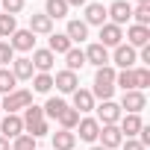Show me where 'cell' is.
I'll use <instances>...</instances> for the list:
<instances>
[{"instance_id": "32", "label": "cell", "mask_w": 150, "mask_h": 150, "mask_svg": "<svg viewBox=\"0 0 150 150\" xmlns=\"http://www.w3.org/2000/svg\"><path fill=\"white\" fill-rule=\"evenodd\" d=\"M50 88H53V77H50V74H35V77H33V91L47 94Z\"/></svg>"}, {"instance_id": "12", "label": "cell", "mask_w": 150, "mask_h": 150, "mask_svg": "<svg viewBox=\"0 0 150 150\" xmlns=\"http://www.w3.org/2000/svg\"><path fill=\"white\" fill-rule=\"evenodd\" d=\"M21 132H24V121H21L18 115H6V118H3V124H0V135L12 141V138H18Z\"/></svg>"}, {"instance_id": "34", "label": "cell", "mask_w": 150, "mask_h": 150, "mask_svg": "<svg viewBox=\"0 0 150 150\" xmlns=\"http://www.w3.org/2000/svg\"><path fill=\"white\" fill-rule=\"evenodd\" d=\"M132 74H135V88H138V91H144V88L150 86V68H144V65H141V68H132Z\"/></svg>"}, {"instance_id": "10", "label": "cell", "mask_w": 150, "mask_h": 150, "mask_svg": "<svg viewBox=\"0 0 150 150\" xmlns=\"http://www.w3.org/2000/svg\"><path fill=\"white\" fill-rule=\"evenodd\" d=\"M9 47H12V50H24V53H27V50H35V35H33L30 30H15Z\"/></svg>"}, {"instance_id": "38", "label": "cell", "mask_w": 150, "mask_h": 150, "mask_svg": "<svg viewBox=\"0 0 150 150\" xmlns=\"http://www.w3.org/2000/svg\"><path fill=\"white\" fill-rule=\"evenodd\" d=\"M15 59V50L9 47V41H0V65H9Z\"/></svg>"}, {"instance_id": "28", "label": "cell", "mask_w": 150, "mask_h": 150, "mask_svg": "<svg viewBox=\"0 0 150 150\" xmlns=\"http://www.w3.org/2000/svg\"><path fill=\"white\" fill-rule=\"evenodd\" d=\"M18 30V21L15 15H6V12H0V38H12V33Z\"/></svg>"}, {"instance_id": "2", "label": "cell", "mask_w": 150, "mask_h": 150, "mask_svg": "<svg viewBox=\"0 0 150 150\" xmlns=\"http://www.w3.org/2000/svg\"><path fill=\"white\" fill-rule=\"evenodd\" d=\"M30 103H33V91H27V88H15L12 94H6V97H3L0 109H6V115H15L18 109H27Z\"/></svg>"}, {"instance_id": "4", "label": "cell", "mask_w": 150, "mask_h": 150, "mask_svg": "<svg viewBox=\"0 0 150 150\" xmlns=\"http://www.w3.org/2000/svg\"><path fill=\"white\" fill-rule=\"evenodd\" d=\"M121 109H127L129 115H138L144 106H147V97H144V91H124V97H121V103H118Z\"/></svg>"}, {"instance_id": "18", "label": "cell", "mask_w": 150, "mask_h": 150, "mask_svg": "<svg viewBox=\"0 0 150 150\" xmlns=\"http://www.w3.org/2000/svg\"><path fill=\"white\" fill-rule=\"evenodd\" d=\"M144 127V121H141V115H127V118H121V135H127V138H135L138 135V129Z\"/></svg>"}, {"instance_id": "22", "label": "cell", "mask_w": 150, "mask_h": 150, "mask_svg": "<svg viewBox=\"0 0 150 150\" xmlns=\"http://www.w3.org/2000/svg\"><path fill=\"white\" fill-rule=\"evenodd\" d=\"M65 35L71 38V41H86L88 38V27H86V21H68V30H65Z\"/></svg>"}, {"instance_id": "30", "label": "cell", "mask_w": 150, "mask_h": 150, "mask_svg": "<svg viewBox=\"0 0 150 150\" xmlns=\"http://www.w3.org/2000/svg\"><path fill=\"white\" fill-rule=\"evenodd\" d=\"M41 109H44V115H47V118H59V115H62V109H68V103H65L62 97H50Z\"/></svg>"}, {"instance_id": "8", "label": "cell", "mask_w": 150, "mask_h": 150, "mask_svg": "<svg viewBox=\"0 0 150 150\" xmlns=\"http://www.w3.org/2000/svg\"><path fill=\"white\" fill-rule=\"evenodd\" d=\"M112 59H115V65H121V71H127V68H132V65L138 62V53H135V47H129V44H118Z\"/></svg>"}, {"instance_id": "33", "label": "cell", "mask_w": 150, "mask_h": 150, "mask_svg": "<svg viewBox=\"0 0 150 150\" xmlns=\"http://www.w3.org/2000/svg\"><path fill=\"white\" fill-rule=\"evenodd\" d=\"M132 18H135L138 27H147V24H150V3H138V6L132 9Z\"/></svg>"}, {"instance_id": "45", "label": "cell", "mask_w": 150, "mask_h": 150, "mask_svg": "<svg viewBox=\"0 0 150 150\" xmlns=\"http://www.w3.org/2000/svg\"><path fill=\"white\" fill-rule=\"evenodd\" d=\"M0 12H3V9H0Z\"/></svg>"}, {"instance_id": "37", "label": "cell", "mask_w": 150, "mask_h": 150, "mask_svg": "<svg viewBox=\"0 0 150 150\" xmlns=\"http://www.w3.org/2000/svg\"><path fill=\"white\" fill-rule=\"evenodd\" d=\"M50 132V124L47 121H38V124H33L30 129H27V135H33V138H41V135H47Z\"/></svg>"}, {"instance_id": "23", "label": "cell", "mask_w": 150, "mask_h": 150, "mask_svg": "<svg viewBox=\"0 0 150 150\" xmlns=\"http://www.w3.org/2000/svg\"><path fill=\"white\" fill-rule=\"evenodd\" d=\"M74 109H77V112H91V109H94L91 91H86V88H77V91H74Z\"/></svg>"}, {"instance_id": "6", "label": "cell", "mask_w": 150, "mask_h": 150, "mask_svg": "<svg viewBox=\"0 0 150 150\" xmlns=\"http://www.w3.org/2000/svg\"><path fill=\"white\" fill-rule=\"evenodd\" d=\"M97 138L103 141L100 147H106V150H112V147H121V141H124V135H121L118 124H103V127H100V132H97Z\"/></svg>"}, {"instance_id": "13", "label": "cell", "mask_w": 150, "mask_h": 150, "mask_svg": "<svg viewBox=\"0 0 150 150\" xmlns=\"http://www.w3.org/2000/svg\"><path fill=\"white\" fill-rule=\"evenodd\" d=\"M103 24H106V6L86 3V27H103Z\"/></svg>"}, {"instance_id": "5", "label": "cell", "mask_w": 150, "mask_h": 150, "mask_svg": "<svg viewBox=\"0 0 150 150\" xmlns=\"http://www.w3.org/2000/svg\"><path fill=\"white\" fill-rule=\"evenodd\" d=\"M118 121H121V106L115 100H103L97 106V124L103 127V124H118Z\"/></svg>"}, {"instance_id": "42", "label": "cell", "mask_w": 150, "mask_h": 150, "mask_svg": "<svg viewBox=\"0 0 150 150\" xmlns=\"http://www.w3.org/2000/svg\"><path fill=\"white\" fill-rule=\"evenodd\" d=\"M65 3H68V9H71V6H86L88 0H65Z\"/></svg>"}, {"instance_id": "11", "label": "cell", "mask_w": 150, "mask_h": 150, "mask_svg": "<svg viewBox=\"0 0 150 150\" xmlns=\"http://www.w3.org/2000/svg\"><path fill=\"white\" fill-rule=\"evenodd\" d=\"M83 53H86V62H88V65H94V68L109 65V50H106L103 44H88Z\"/></svg>"}, {"instance_id": "21", "label": "cell", "mask_w": 150, "mask_h": 150, "mask_svg": "<svg viewBox=\"0 0 150 150\" xmlns=\"http://www.w3.org/2000/svg\"><path fill=\"white\" fill-rule=\"evenodd\" d=\"M74 144H77V135H74L71 129L53 132V150H74Z\"/></svg>"}, {"instance_id": "43", "label": "cell", "mask_w": 150, "mask_h": 150, "mask_svg": "<svg viewBox=\"0 0 150 150\" xmlns=\"http://www.w3.org/2000/svg\"><path fill=\"white\" fill-rule=\"evenodd\" d=\"M91 150H106V147H100V144H94V147H91Z\"/></svg>"}, {"instance_id": "27", "label": "cell", "mask_w": 150, "mask_h": 150, "mask_svg": "<svg viewBox=\"0 0 150 150\" xmlns=\"http://www.w3.org/2000/svg\"><path fill=\"white\" fill-rule=\"evenodd\" d=\"M44 15H47L50 21H53V18H65V15H68V3H65V0H47Z\"/></svg>"}, {"instance_id": "9", "label": "cell", "mask_w": 150, "mask_h": 150, "mask_svg": "<svg viewBox=\"0 0 150 150\" xmlns=\"http://www.w3.org/2000/svg\"><path fill=\"white\" fill-rule=\"evenodd\" d=\"M121 38H124L121 27H115V24H103V27H100V41H97V44H103V47L109 50V47H118Z\"/></svg>"}, {"instance_id": "7", "label": "cell", "mask_w": 150, "mask_h": 150, "mask_svg": "<svg viewBox=\"0 0 150 150\" xmlns=\"http://www.w3.org/2000/svg\"><path fill=\"white\" fill-rule=\"evenodd\" d=\"M53 86L62 91V94H74L80 88V80H77V74L74 71H59L56 77H53Z\"/></svg>"}, {"instance_id": "24", "label": "cell", "mask_w": 150, "mask_h": 150, "mask_svg": "<svg viewBox=\"0 0 150 150\" xmlns=\"http://www.w3.org/2000/svg\"><path fill=\"white\" fill-rule=\"evenodd\" d=\"M21 121H24V129H30L33 124L44 121V109H41V106H35V103H30V106L24 109V118H21Z\"/></svg>"}, {"instance_id": "19", "label": "cell", "mask_w": 150, "mask_h": 150, "mask_svg": "<svg viewBox=\"0 0 150 150\" xmlns=\"http://www.w3.org/2000/svg\"><path fill=\"white\" fill-rule=\"evenodd\" d=\"M12 74H15V80H33L35 68L27 56H21V59H12Z\"/></svg>"}, {"instance_id": "40", "label": "cell", "mask_w": 150, "mask_h": 150, "mask_svg": "<svg viewBox=\"0 0 150 150\" xmlns=\"http://www.w3.org/2000/svg\"><path fill=\"white\" fill-rule=\"evenodd\" d=\"M141 62H144V68H150V44L141 47Z\"/></svg>"}, {"instance_id": "1", "label": "cell", "mask_w": 150, "mask_h": 150, "mask_svg": "<svg viewBox=\"0 0 150 150\" xmlns=\"http://www.w3.org/2000/svg\"><path fill=\"white\" fill-rule=\"evenodd\" d=\"M112 91H115V71H112L109 65H103V68H97V74H94V91H91V97L112 100Z\"/></svg>"}, {"instance_id": "29", "label": "cell", "mask_w": 150, "mask_h": 150, "mask_svg": "<svg viewBox=\"0 0 150 150\" xmlns=\"http://www.w3.org/2000/svg\"><path fill=\"white\" fill-rule=\"evenodd\" d=\"M15 74L9 71V68H0V94H12L15 91Z\"/></svg>"}, {"instance_id": "41", "label": "cell", "mask_w": 150, "mask_h": 150, "mask_svg": "<svg viewBox=\"0 0 150 150\" xmlns=\"http://www.w3.org/2000/svg\"><path fill=\"white\" fill-rule=\"evenodd\" d=\"M0 150H12V141H9V138H3V135H0Z\"/></svg>"}, {"instance_id": "14", "label": "cell", "mask_w": 150, "mask_h": 150, "mask_svg": "<svg viewBox=\"0 0 150 150\" xmlns=\"http://www.w3.org/2000/svg\"><path fill=\"white\" fill-rule=\"evenodd\" d=\"M127 41H129V47H147V44H150V27L132 24V27L127 30Z\"/></svg>"}, {"instance_id": "35", "label": "cell", "mask_w": 150, "mask_h": 150, "mask_svg": "<svg viewBox=\"0 0 150 150\" xmlns=\"http://www.w3.org/2000/svg\"><path fill=\"white\" fill-rule=\"evenodd\" d=\"M12 150H35V138L27 135V132H21L18 138H12Z\"/></svg>"}, {"instance_id": "15", "label": "cell", "mask_w": 150, "mask_h": 150, "mask_svg": "<svg viewBox=\"0 0 150 150\" xmlns=\"http://www.w3.org/2000/svg\"><path fill=\"white\" fill-rule=\"evenodd\" d=\"M33 68L38 71V74H50V68H53V62H56V56L44 47V50H33Z\"/></svg>"}, {"instance_id": "31", "label": "cell", "mask_w": 150, "mask_h": 150, "mask_svg": "<svg viewBox=\"0 0 150 150\" xmlns=\"http://www.w3.org/2000/svg\"><path fill=\"white\" fill-rule=\"evenodd\" d=\"M59 124H62V129H74V127H77L80 124V112L77 109H62V115H59Z\"/></svg>"}, {"instance_id": "36", "label": "cell", "mask_w": 150, "mask_h": 150, "mask_svg": "<svg viewBox=\"0 0 150 150\" xmlns=\"http://www.w3.org/2000/svg\"><path fill=\"white\" fill-rule=\"evenodd\" d=\"M0 9H3L6 15H18L24 9V0H0Z\"/></svg>"}, {"instance_id": "17", "label": "cell", "mask_w": 150, "mask_h": 150, "mask_svg": "<svg viewBox=\"0 0 150 150\" xmlns=\"http://www.w3.org/2000/svg\"><path fill=\"white\" fill-rule=\"evenodd\" d=\"M71 47H74V41H71L65 33H50V44H47V50H50L53 56H56V53H62V56H65Z\"/></svg>"}, {"instance_id": "39", "label": "cell", "mask_w": 150, "mask_h": 150, "mask_svg": "<svg viewBox=\"0 0 150 150\" xmlns=\"http://www.w3.org/2000/svg\"><path fill=\"white\" fill-rule=\"evenodd\" d=\"M121 144H124V150H147L138 138H127V141H121Z\"/></svg>"}, {"instance_id": "3", "label": "cell", "mask_w": 150, "mask_h": 150, "mask_svg": "<svg viewBox=\"0 0 150 150\" xmlns=\"http://www.w3.org/2000/svg\"><path fill=\"white\" fill-rule=\"evenodd\" d=\"M106 18H112L115 27H124V24L132 18V6L127 3V0H115V3L106 9Z\"/></svg>"}, {"instance_id": "26", "label": "cell", "mask_w": 150, "mask_h": 150, "mask_svg": "<svg viewBox=\"0 0 150 150\" xmlns=\"http://www.w3.org/2000/svg\"><path fill=\"white\" fill-rule=\"evenodd\" d=\"M65 62H68V68H65V71H74V74H77V68H83V65H86V53H83V50H77V47H71V50L65 53Z\"/></svg>"}, {"instance_id": "44", "label": "cell", "mask_w": 150, "mask_h": 150, "mask_svg": "<svg viewBox=\"0 0 150 150\" xmlns=\"http://www.w3.org/2000/svg\"><path fill=\"white\" fill-rule=\"evenodd\" d=\"M138 3H150V0H138Z\"/></svg>"}, {"instance_id": "20", "label": "cell", "mask_w": 150, "mask_h": 150, "mask_svg": "<svg viewBox=\"0 0 150 150\" xmlns=\"http://www.w3.org/2000/svg\"><path fill=\"white\" fill-rule=\"evenodd\" d=\"M77 127H80V138H83V141H97V132H100L97 118H83Z\"/></svg>"}, {"instance_id": "16", "label": "cell", "mask_w": 150, "mask_h": 150, "mask_svg": "<svg viewBox=\"0 0 150 150\" xmlns=\"http://www.w3.org/2000/svg\"><path fill=\"white\" fill-rule=\"evenodd\" d=\"M30 33H33V35H35V33H38V35H50V33H53V21H50L44 12L30 15Z\"/></svg>"}, {"instance_id": "25", "label": "cell", "mask_w": 150, "mask_h": 150, "mask_svg": "<svg viewBox=\"0 0 150 150\" xmlns=\"http://www.w3.org/2000/svg\"><path fill=\"white\" fill-rule=\"evenodd\" d=\"M115 86H118V88H124V91H138V88H135V74H132V68H127V71L115 74Z\"/></svg>"}]
</instances>
